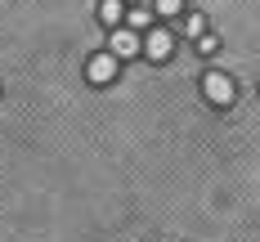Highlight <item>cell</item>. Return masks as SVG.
I'll use <instances>...</instances> for the list:
<instances>
[{
	"instance_id": "7",
	"label": "cell",
	"mask_w": 260,
	"mask_h": 242,
	"mask_svg": "<svg viewBox=\"0 0 260 242\" xmlns=\"http://www.w3.org/2000/svg\"><path fill=\"white\" fill-rule=\"evenodd\" d=\"M175 14H184V0H157L153 5V18H175Z\"/></svg>"
},
{
	"instance_id": "4",
	"label": "cell",
	"mask_w": 260,
	"mask_h": 242,
	"mask_svg": "<svg viewBox=\"0 0 260 242\" xmlns=\"http://www.w3.org/2000/svg\"><path fill=\"white\" fill-rule=\"evenodd\" d=\"M85 81H90V85L117 81V58H112V54H90V58H85Z\"/></svg>"
},
{
	"instance_id": "9",
	"label": "cell",
	"mask_w": 260,
	"mask_h": 242,
	"mask_svg": "<svg viewBox=\"0 0 260 242\" xmlns=\"http://www.w3.org/2000/svg\"><path fill=\"white\" fill-rule=\"evenodd\" d=\"M193 45H198V54H215V50H220V36H211V31H207V36H198Z\"/></svg>"
},
{
	"instance_id": "1",
	"label": "cell",
	"mask_w": 260,
	"mask_h": 242,
	"mask_svg": "<svg viewBox=\"0 0 260 242\" xmlns=\"http://www.w3.org/2000/svg\"><path fill=\"white\" fill-rule=\"evenodd\" d=\"M202 94H207L215 108H224V103H234V94H238V85L229 72H220V67H211L207 77H202Z\"/></svg>"
},
{
	"instance_id": "3",
	"label": "cell",
	"mask_w": 260,
	"mask_h": 242,
	"mask_svg": "<svg viewBox=\"0 0 260 242\" xmlns=\"http://www.w3.org/2000/svg\"><path fill=\"white\" fill-rule=\"evenodd\" d=\"M175 54V36L166 31V27H153V31H144V58H153V63H166Z\"/></svg>"
},
{
	"instance_id": "6",
	"label": "cell",
	"mask_w": 260,
	"mask_h": 242,
	"mask_svg": "<svg viewBox=\"0 0 260 242\" xmlns=\"http://www.w3.org/2000/svg\"><path fill=\"white\" fill-rule=\"evenodd\" d=\"M126 27H130V31H144V27H153V9H144V5H130V9H126Z\"/></svg>"
},
{
	"instance_id": "8",
	"label": "cell",
	"mask_w": 260,
	"mask_h": 242,
	"mask_svg": "<svg viewBox=\"0 0 260 242\" xmlns=\"http://www.w3.org/2000/svg\"><path fill=\"white\" fill-rule=\"evenodd\" d=\"M184 31H188L193 41H198V36H207V18H202V14H188V18H184Z\"/></svg>"
},
{
	"instance_id": "2",
	"label": "cell",
	"mask_w": 260,
	"mask_h": 242,
	"mask_svg": "<svg viewBox=\"0 0 260 242\" xmlns=\"http://www.w3.org/2000/svg\"><path fill=\"white\" fill-rule=\"evenodd\" d=\"M108 54L121 63V58H139L144 54V36L139 31H130V27H117V31H108Z\"/></svg>"
},
{
	"instance_id": "5",
	"label": "cell",
	"mask_w": 260,
	"mask_h": 242,
	"mask_svg": "<svg viewBox=\"0 0 260 242\" xmlns=\"http://www.w3.org/2000/svg\"><path fill=\"white\" fill-rule=\"evenodd\" d=\"M99 18H104L108 31L126 27V0H99Z\"/></svg>"
}]
</instances>
